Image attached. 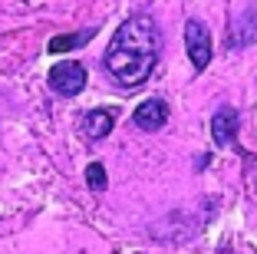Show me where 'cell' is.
I'll use <instances>...</instances> for the list:
<instances>
[{
  "instance_id": "obj_6",
  "label": "cell",
  "mask_w": 257,
  "mask_h": 254,
  "mask_svg": "<svg viewBox=\"0 0 257 254\" xmlns=\"http://www.w3.org/2000/svg\"><path fill=\"white\" fill-rule=\"evenodd\" d=\"M257 37V27H254V7H244L241 14L231 20V33H227V50H244L250 46Z\"/></svg>"
},
{
  "instance_id": "obj_5",
  "label": "cell",
  "mask_w": 257,
  "mask_h": 254,
  "mask_svg": "<svg viewBox=\"0 0 257 254\" xmlns=\"http://www.w3.org/2000/svg\"><path fill=\"white\" fill-rule=\"evenodd\" d=\"M112 129H115V112L112 109H89V112H83V119H79V132H83V139H89V142L106 139Z\"/></svg>"
},
{
  "instance_id": "obj_9",
  "label": "cell",
  "mask_w": 257,
  "mask_h": 254,
  "mask_svg": "<svg viewBox=\"0 0 257 254\" xmlns=\"http://www.w3.org/2000/svg\"><path fill=\"white\" fill-rule=\"evenodd\" d=\"M86 185H89L92 192H102V188L109 185V175H106V168H102V162L86 165Z\"/></svg>"
},
{
  "instance_id": "obj_4",
  "label": "cell",
  "mask_w": 257,
  "mask_h": 254,
  "mask_svg": "<svg viewBox=\"0 0 257 254\" xmlns=\"http://www.w3.org/2000/svg\"><path fill=\"white\" fill-rule=\"evenodd\" d=\"M132 122H136L142 132H159L162 126L168 122V103L165 99H145V103L136 106V112H132Z\"/></svg>"
},
{
  "instance_id": "obj_8",
  "label": "cell",
  "mask_w": 257,
  "mask_h": 254,
  "mask_svg": "<svg viewBox=\"0 0 257 254\" xmlns=\"http://www.w3.org/2000/svg\"><path fill=\"white\" fill-rule=\"evenodd\" d=\"M92 33H96V30H86V33H79V37H76V33H63V37H53V40H50V46H46V50H50V53H66V50H73V46H83Z\"/></svg>"
},
{
  "instance_id": "obj_7",
  "label": "cell",
  "mask_w": 257,
  "mask_h": 254,
  "mask_svg": "<svg viewBox=\"0 0 257 254\" xmlns=\"http://www.w3.org/2000/svg\"><path fill=\"white\" fill-rule=\"evenodd\" d=\"M234 132H237V112L231 109V106H221V109H214V116H211L214 145H231V142H234Z\"/></svg>"
},
{
  "instance_id": "obj_3",
  "label": "cell",
  "mask_w": 257,
  "mask_h": 254,
  "mask_svg": "<svg viewBox=\"0 0 257 254\" xmlns=\"http://www.w3.org/2000/svg\"><path fill=\"white\" fill-rule=\"evenodd\" d=\"M185 50H188V60H191V66H195V73L208 69V63H211V56H214L211 53V30H208L201 20H195V17L185 23Z\"/></svg>"
},
{
  "instance_id": "obj_2",
  "label": "cell",
  "mask_w": 257,
  "mask_h": 254,
  "mask_svg": "<svg viewBox=\"0 0 257 254\" xmlns=\"http://www.w3.org/2000/svg\"><path fill=\"white\" fill-rule=\"evenodd\" d=\"M46 82H50V90L56 93V96H79V93L86 90V66L76 60H60L50 66V73H46Z\"/></svg>"
},
{
  "instance_id": "obj_1",
  "label": "cell",
  "mask_w": 257,
  "mask_h": 254,
  "mask_svg": "<svg viewBox=\"0 0 257 254\" xmlns=\"http://www.w3.org/2000/svg\"><path fill=\"white\" fill-rule=\"evenodd\" d=\"M162 56V30L149 14L128 17L122 27H115L106 53H102V66L119 86L136 90L155 73V63Z\"/></svg>"
}]
</instances>
